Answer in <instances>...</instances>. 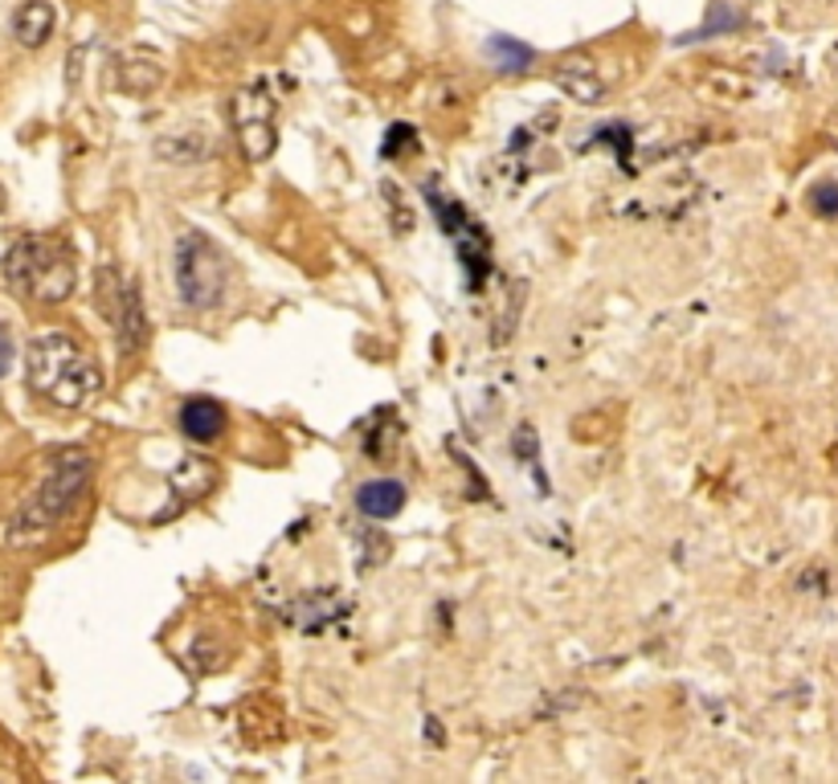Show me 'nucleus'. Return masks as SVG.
I'll list each match as a JSON object with an SVG mask.
<instances>
[{
    "label": "nucleus",
    "instance_id": "obj_16",
    "mask_svg": "<svg viewBox=\"0 0 838 784\" xmlns=\"http://www.w3.org/2000/svg\"><path fill=\"white\" fill-rule=\"evenodd\" d=\"M741 25V16L732 13V9H720V16H712L703 30H696V33H687L684 42H703V37H720V33H729V30H736Z\"/></svg>",
    "mask_w": 838,
    "mask_h": 784
},
{
    "label": "nucleus",
    "instance_id": "obj_6",
    "mask_svg": "<svg viewBox=\"0 0 838 784\" xmlns=\"http://www.w3.org/2000/svg\"><path fill=\"white\" fill-rule=\"evenodd\" d=\"M230 119H233L237 143H242V152H246L249 164H263V160L275 155V148H279V131H275L279 98L270 94L266 82H254V86L233 94Z\"/></svg>",
    "mask_w": 838,
    "mask_h": 784
},
{
    "label": "nucleus",
    "instance_id": "obj_17",
    "mask_svg": "<svg viewBox=\"0 0 838 784\" xmlns=\"http://www.w3.org/2000/svg\"><path fill=\"white\" fill-rule=\"evenodd\" d=\"M385 200H388V209L397 213V233H409V230H414V213L405 209L401 188H397V185H388V180H385Z\"/></svg>",
    "mask_w": 838,
    "mask_h": 784
},
{
    "label": "nucleus",
    "instance_id": "obj_18",
    "mask_svg": "<svg viewBox=\"0 0 838 784\" xmlns=\"http://www.w3.org/2000/svg\"><path fill=\"white\" fill-rule=\"evenodd\" d=\"M13 368V336H9V327L0 324V376Z\"/></svg>",
    "mask_w": 838,
    "mask_h": 784
},
{
    "label": "nucleus",
    "instance_id": "obj_1",
    "mask_svg": "<svg viewBox=\"0 0 838 784\" xmlns=\"http://www.w3.org/2000/svg\"><path fill=\"white\" fill-rule=\"evenodd\" d=\"M25 381L37 397H46L58 409H86L103 393V372L94 364L86 348H78V339L62 331L30 339L25 352Z\"/></svg>",
    "mask_w": 838,
    "mask_h": 784
},
{
    "label": "nucleus",
    "instance_id": "obj_4",
    "mask_svg": "<svg viewBox=\"0 0 838 784\" xmlns=\"http://www.w3.org/2000/svg\"><path fill=\"white\" fill-rule=\"evenodd\" d=\"M176 294L193 311H213L230 291V258L205 230H185L176 237Z\"/></svg>",
    "mask_w": 838,
    "mask_h": 784
},
{
    "label": "nucleus",
    "instance_id": "obj_2",
    "mask_svg": "<svg viewBox=\"0 0 838 784\" xmlns=\"http://www.w3.org/2000/svg\"><path fill=\"white\" fill-rule=\"evenodd\" d=\"M0 278L33 303H66L78 282L74 254L58 237L30 233V237H16L9 246V254L0 261Z\"/></svg>",
    "mask_w": 838,
    "mask_h": 784
},
{
    "label": "nucleus",
    "instance_id": "obj_15",
    "mask_svg": "<svg viewBox=\"0 0 838 784\" xmlns=\"http://www.w3.org/2000/svg\"><path fill=\"white\" fill-rule=\"evenodd\" d=\"M409 148H418V136H414V127H409V124H393V127H388V136H385V155H388V160H397V155L409 152Z\"/></svg>",
    "mask_w": 838,
    "mask_h": 784
},
{
    "label": "nucleus",
    "instance_id": "obj_11",
    "mask_svg": "<svg viewBox=\"0 0 838 784\" xmlns=\"http://www.w3.org/2000/svg\"><path fill=\"white\" fill-rule=\"evenodd\" d=\"M560 91H569L577 103H602L606 98V82L593 74L590 62H565L557 70Z\"/></svg>",
    "mask_w": 838,
    "mask_h": 784
},
{
    "label": "nucleus",
    "instance_id": "obj_13",
    "mask_svg": "<svg viewBox=\"0 0 838 784\" xmlns=\"http://www.w3.org/2000/svg\"><path fill=\"white\" fill-rule=\"evenodd\" d=\"M512 449H515V458L524 461L532 475H536L540 491H548V482H544V475H540V442H536V430H532V425H520V430H515Z\"/></svg>",
    "mask_w": 838,
    "mask_h": 784
},
{
    "label": "nucleus",
    "instance_id": "obj_5",
    "mask_svg": "<svg viewBox=\"0 0 838 784\" xmlns=\"http://www.w3.org/2000/svg\"><path fill=\"white\" fill-rule=\"evenodd\" d=\"M94 303L103 311V319L115 327V339H119V352L136 355L148 343V315H143V299L136 282H124L110 266L98 270L94 278Z\"/></svg>",
    "mask_w": 838,
    "mask_h": 784
},
{
    "label": "nucleus",
    "instance_id": "obj_14",
    "mask_svg": "<svg viewBox=\"0 0 838 784\" xmlns=\"http://www.w3.org/2000/svg\"><path fill=\"white\" fill-rule=\"evenodd\" d=\"M810 209H814L818 217H830V221H835L838 217V185L835 180H823V185L810 188Z\"/></svg>",
    "mask_w": 838,
    "mask_h": 784
},
{
    "label": "nucleus",
    "instance_id": "obj_10",
    "mask_svg": "<svg viewBox=\"0 0 838 784\" xmlns=\"http://www.w3.org/2000/svg\"><path fill=\"white\" fill-rule=\"evenodd\" d=\"M357 507L369 519H393L405 507V482L397 478H373L357 491Z\"/></svg>",
    "mask_w": 838,
    "mask_h": 784
},
{
    "label": "nucleus",
    "instance_id": "obj_9",
    "mask_svg": "<svg viewBox=\"0 0 838 784\" xmlns=\"http://www.w3.org/2000/svg\"><path fill=\"white\" fill-rule=\"evenodd\" d=\"M54 4L49 0H25L13 13V37L25 49H42L54 37Z\"/></svg>",
    "mask_w": 838,
    "mask_h": 784
},
{
    "label": "nucleus",
    "instance_id": "obj_3",
    "mask_svg": "<svg viewBox=\"0 0 838 784\" xmlns=\"http://www.w3.org/2000/svg\"><path fill=\"white\" fill-rule=\"evenodd\" d=\"M86 482H91V454L86 449H58L54 461H49V475L42 478L37 494L21 507V515L9 527V536L33 539L49 531L62 515H70V507L86 491Z\"/></svg>",
    "mask_w": 838,
    "mask_h": 784
},
{
    "label": "nucleus",
    "instance_id": "obj_8",
    "mask_svg": "<svg viewBox=\"0 0 838 784\" xmlns=\"http://www.w3.org/2000/svg\"><path fill=\"white\" fill-rule=\"evenodd\" d=\"M181 430L193 442H218L225 433V409L213 397H188L181 405Z\"/></svg>",
    "mask_w": 838,
    "mask_h": 784
},
{
    "label": "nucleus",
    "instance_id": "obj_7",
    "mask_svg": "<svg viewBox=\"0 0 838 784\" xmlns=\"http://www.w3.org/2000/svg\"><path fill=\"white\" fill-rule=\"evenodd\" d=\"M451 242H454V249H458V261H463L466 286L479 291L482 282H487V274H491V242H487V233H482L475 221H466Z\"/></svg>",
    "mask_w": 838,
    "mask_h": 784
},
{
    "label": "nucleus",
    "instance_id": "obj_19",
    "mask_svg": "<svg viewBox=\"0 0 838 784\" xmlns=\"http://www.w3.org/2000/svg\"><path fill=\"white\" fill-rule=\"evenodd\" d=\"M0 209H4V188H0Z\"/></svg>",
    "mask_w": 838,
    "mask_h": 784
},
{
    "label": "nucleus",
    "instance_id": "obj_12",
    "mask_svg": "<svg viewBox=\"0 0 838 784\" xmlns=\"http://www.w3.org/2000/svg\"><path fill=\"white\" fill-rule=\"evenodd\" d=\"M487 58L496 62L499 74H524V70L536 62L532 46H520V42H515V37H508V33H496V37L487 42Z\"/></svg>",
    "mask_w": 838,
    "mask_h": 784
}]
</instances>
